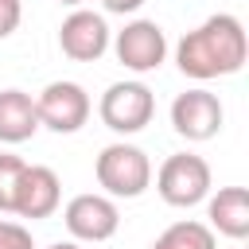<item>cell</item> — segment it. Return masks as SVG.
<instances>
[{
	"label": "cell",
	"mask_w": 249,
	"mask_h": 249,
	"mask_svg": "<svg viewBox=\"0 0 249 249\" xmlns=\"http://www.w3.org/2000/svg\"><path fill=\"white\" fill-rule=\"evenodd\" d=\"M152 249H214V230L206 222H195V218H183L175 226H167Z\"/></svg>",
	"instance_id": "4fadbf2b"
},
{
	"label": "cell",
	"mask_w": 249,
	"mask_h": 249,
	"mask_svg": "<svg viewBox=\"0 0 249 249\" xmlns=\"http://www.w3.org/2000/svg\"><path fill=\"white\" fill-rule=\"evenodd\" d=\"M19 19H23L19 0H0V39H8V35L19 27Z\"/></svg>",
	"instance_id": "2e32d148"
},
{
	"label": "cell",
	"mask_w": 249,
	"mask_h": 249,
	"mask_svg": "<svg viewBox=\"0 0 249 249\" xmlns=\"http://www.w3.org/2000/svg\"><path fill=\"white\" fill-rule=\"evenodd\" d=\"M62 222L70 230V241H109L121 226V210H117V198L101 195V191H86V195H74L62 210Z\"/></svg>",
	"instance_id": "52a82bcc"
},
{
	"label": "cell",
	"mask_w": 249,
	"mask_h": 249,
	"mask_svg": "<svg viewBox=\"0 0 249 249\" xmlns=\"http://www.w3.org/2000/svg\"><path fill=\"white\" fill-rule=\"evenodd\" d=\"M35 109H39V128H51V132H78L89 113H93V101L89 93L78 86V82H47L39 93H35Z\"/></svg>",
	"instance_id": "5b68a950"
},
{
	"label": "cell",
	"mask_w": 249,
	"mask_h": 249,
	"mask_svg": "<svg viewBox=\"0 0 249 249\" xmlns=\"http://www.w3.org/2000/svg\"><path fill=\"white\" fill-rule=\"evenodd\" d=\"M109 23L101 12H89V8H74L62 27H58V47L66 58L74 62H97L105 51H109Z\"/></svg>",
	"instance_id": "9c48e42d"
},
{
	"label": "cell",
	"mask_w": 249,
	"mask_h": 249,
	"mask_svg": "<svg viewBox=\"0 0 249 249\" xmlns=\"http://www.w3.org/2000/svg\"><path fill=\"white\" fill-rule=\"evenodd\" d=\"M210 183H214V175H210V163L202 160V156H195V152H175V156H167L163 163H160V171H156V191H160V198L167 202V206H198L206 195H210Z\"/></svg>",
	"instance_id": "3957f363"
},
{
	"label": "cell",
	"mask_w": 249,
	"mask_h": 249,
	"mask_svg": "<svg viewBox=\"0 0 249 249\" xmlns=\"http://www.w3.org/2000/svg\"><path fill=\"white\" fill-rule=\"evenodd\" d=\"M62 202V183L58 175L47 167V163H27L19 183H16V202H12V214L19 218H51Z\"/></svg>",
	"instance_id": "30bf717a"
},
{
	"label": "cell",
	"mask_w": 249,
	"mask_h": 249,
	"mask_svg": "<svg viewBox=\"0 0 249 249\" xmlns=\"http://www.w3.org/2000/svg\"><path fill=\"white\" fill-rule=\"evenodd\" d=\"M117 62L132 74H152L167 58V35L156 19H128L113 39Z\"/></svg>",
	"instance_id": "8992f818"
},
{
	"label": "cell",
	"mask_w": 249,
	"mask_h": 249,
	"mask_svg": "<svg viewBox=\"0 0 249 249\" xmlns=\"http://www.w3.org/2000/svg\"><path fill=\"white\" fill-rule=\"evenodd\" d=\"M0 249H35V237L27 226L0 218Z\"/></svg>",
	"instance_id": "9a60e30c"
},
{
	"label": "cell",
	"mask_w": 249,
	"mask_h": 249,
	"mask_svg": "<svg viewBox=\"0 0 249 249\" xmlns=\"http://www.w3.org/2000/svg\"><path fill=\"white\" fill-rule=\"evenodd\" d=\"M93 179L109 198H140L152 187V160L144 148L117 140L105 144L101 156L93 160Z\"/></svg>",
	"instance_id": "7a4b0ae2"
},
{
	"label": "cell",
	"mask_w": 249,
	"mask_h": 249,
	"mask_svg": "<svg viewBox=\"0 0 249 249\" xmlns=\"http://www.w3.org/2000/svg\"><path fill=\"white\" fill-rule=\"evenodd\" d=\"M39 132L35 97L23 89H0V144H23Z\"/></svg>",
	"instance_id": "7c38bea8"
},
{
	"label": "cell",
	"mask_w": 249,
	"mask_h": 249,
	"mask_svg": "<svg viewBox=\"0 0 249 249\" xmlns=\"http://www.w3.org/2000/svg\"><path fill=\"white\" fill-rule=\"evenodd\" d=\"M140 4L144 0H101V8L113 16H132V12H140Z\"/></svg>",
	"instance_id": "e0dca14e"
},
{
	"label": "cell",
	"mask_w": 249,
	"mask_h": 249,
	"mask_svg": "<svg viewBox=\"0 0 249 249\" xmlns=\"http://www.w3.org/2000/svg\"><path fill=\"white\" fill-rule=\"evenodd\" d=\"M23 160L12 156V152H0V214H12V202H16V183L23 175Z\"/></svg>",
	"instance_id": "5bb4252c"
},
{
	"label": "cell",
	"mask_w": 249,
	"mask_h": 249,
	"mask_svg": "<svg viewBox=\"0 0 249 249\" xmlns=\"http://www.w3.org/2000/svg\"><path fill=\"white\" fill-rule=\"evenodd\" d=\"M47 249H82L78 241H54V245H47Z\"/></svg>",
	"instance_id": "ac0fdd59"
},
{
	"label": "cell",
	"mask_w": 249,
	"mask_h": 249,
	"mask_svg": "<svg viewBox=\"0 0 249 249\" xmlns=\"http://www.w3.org/2000/svg\"><path fill=\"white\" fill-rule=\"evenodd\" d=\"M97 117H101L105 128H113L121 136H132V132L152 124L156 97H152V89L144 82H113L97 101Z\"/></svg>",
	"instance_id": "277c9868"
},
{
	"label": "cell",
	"mask_w": 249,
	"mask_h": 249,
	"mask_svg": "<svg viewBox=\"0 0 249 249\" xmlns=\"http://www.w3.org/2000/svg\"><path fill=\"white\" fill-rule=\"evenodd\" d=\"M62 4H70V8H78V4H86V0H62Z\"/></svg>",
	"instance_id": "d6986e66"
},
{
	"label": "cell",
	"mask_w": 249,
	"mask_h": 249,
	"mask_svg": "<svg viewBox=\"0 0 249 249\" xmlns=\"http://www.w3.org/2000/svg\"><path fill=\"white\" fill-rule=\"evenodd\" d=\"M222 121H226V109L218 101V93L195 86V89H183L175 101H171V128L183 136V140H210L222 132Z\"/></svg>",
	"instance_id": "ba28073f"
},
{
	"label": "cell",
	"mask_w": 249,
	"mask_h": 249,
	"mask_svg": "<svg viewBox=\"0 0 249 249\" xmlns=\"http://www.w3.org/2000/svg\"><path fill=\"white\" fill-rule=\"evenodd\" d=\"M206 218H210V230L222 233V237H249V191L245 187H222L218 195H206Z\"/></svg>",
	"instance_id": "8fae6325"
},
{
	"label": "cell",
	"mask_w": 249,
	"mask_h": 249,
	"mask_svg": "<svg viewBox=\"0 0 249 249\" xmlns=\"http://www.w3.org/2000/svg\"><path fill=\"white\" fill-rule=\"evenodd\" d=\"M249 58V39L237 16L218 12L210 19H202L195 31H187L175 47V62L187 78L195 82H210V78H230L245 66Z\"/></svg>",
	"instance_id": "6da1fadb"
}]
</instances>
